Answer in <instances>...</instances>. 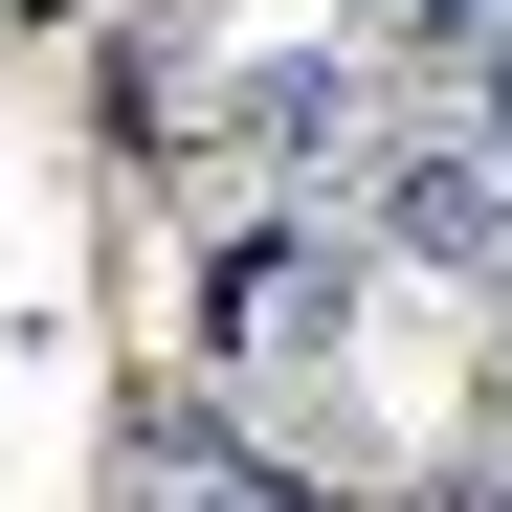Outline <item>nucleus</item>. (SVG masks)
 <instances>
[{"instance_id":"1","label":"nucleus","mask_w":512,"mask_h":512,"mask_svg":"<svg viewBox=\"0 0 512 512\" xmlns=\"http://www.w3.org/2000/svg\"><path fill=\"white\" fill-rule=\"evenodd\" d=\"M201 357L223 379H334V357H357V223H245L223 245V268H201Z\"/></svg>"},{"instance_id":"2","label":"nucleus","mask_w":512,"mask_h":512,"mask_svg":"<svg viewBox=\"0 0 512 512\" xmlns=\"http://www.w3.org/2000/svg\"><path fill=\"white\" fill-rule=\"evenodd\" d=\"M357 134H379V67H357V45H268V67H223V156H245V179L334 201V179H357Z\"/></svg>"},{"instance_id":"3","label":"nucleus","mask_w":512,"mask_h":512,"mask_svg":"<svg viewBox=\"0 0 512 512\" xmlns=\"http://www.w3.org/2000/svg\"><path fill=\"white\" fill-rule=\"evenodd\" d=\"M112 512H312V490H290V468H245L223 423L179 401V423H134V468H112Z\"/></svg>"},{"instance_id":"4","label":"nucleus","mask_w":512,"mask_h":512,"mask_svg":"<svg viewBox=\"0 0 512 512\" xmlns=\"http://www.w3.org/2000/svg\"><path fill=\"white\" fill-rule=\"evenodd\" d=\"M401 23H446V45H468V23H512V0H401Z\"/></svg>"},{"instance_id":"5","label":"nucleus","mask_w":512,"mask_h":512,"mask_svg":"<svg viewBox=\"0 0 512 512\" xmlns=\"http://www.w3.org/2000/svg\"><path fill=\"white\" fill-rule=\"evenodd\" d=\"M334 23H401V0H334Z\"/></svg>"}]
</instances>
